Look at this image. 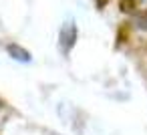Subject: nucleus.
Instances as JSON below:
<instances>
[{
	"mask_svg": "<svg viewBox=\"0 0 147 135\" xmlns=\"http://www.w3.org/2000/svg\"><path fill=\"white\" fill-rule=\"evenodd\" d=\"M59 41H61V51L63 53H71L73 51V47L77 43V24L73 20H69V22L63 24Z\"/></svg>",
	"mask_w": 147,
	"mask_h": 135,
	"instance_id": "1",
	"label": "nucleus"
},
{
	"mask_svg": "<svg viewBox=\"0 0 147 135\" xmlns=\"http://www.w3.org/2000/svg\"><path fill=\"white\" fill-rule=\"evenodd\" d=\"M6 51H8V55H10L12 59H16V61H22V63H28V61H30V53H28L26 49L18 47V45H8Z\"/></svg>",
	"mask_w": 147,
	"mask_h": 135,
	"instance_id": "2",
	"label": "nucleus"
},
{
	"mask_svg": "<svg viewBox=\"0 0 147 135\" xmlns=\"http://www.w3.org/2000/svg\"><path fill=\"white\" fill-rule=\"evenodd\" d=\"M133 24H135V28H139V30H147V8L135 14Z\"/></svg>",
	"mask_w": 147,
	"mask_h": 135,
	"instance_id": "3",
	"label": "nucleus"
},
{
	"mask_svg": "<svg viewBox=\"0 0 147 135\" xmlns=\"http://www.w3.org/2000/svg\"><path fill=\"white\" fill-rule=\"evenodd\" d=\"M137 8V0H119V10L121 12H133Z\"/></svg>",
	"mask_w": 147,
	"mask_h": 135,
	"instance_id": "4",
	"label": "nucleus"
},
{
	"mask_svg": "<svg viewBox=\"0 0 147 135\" xmlns=\"http://www.w3.org/2000/svg\"><path fill=\"white\" fill-rule=\"evenodd\" d=\"M127 34H129V28H127V26L123 24V26L119 28V36H117V43H119V45H123V43L127 41Z\"/></svg>",
	"mask_w": 147,
	"mask_h": 135,
	"instance_id": "5",
	"label": "nucleus"
},
{
	"mask_svg": "<svg viewBox=\"0 0 147 135\" xmlns=\"http://www.w3.org/2000/svg\"><path fill=\"white\" fill-rule=\"evenodd\" d=\"M107 2H109V0H95V4H97V8L101 10V8H105L107 6Z\"/></svg>",
	"mask_w": 147,
	"mask_h": 135,
	"instance_id": "6",
	"label": "nucleus"
}]
</instances>
